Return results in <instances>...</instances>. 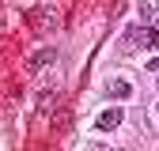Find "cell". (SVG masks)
Masks as SVG:
<instances>
[{"mask_svg": "<svg viewBox=\"0 0 159 151\" xmlns=\"http://www.w3.org/2000/svg\"><path fill=\"white\" fill-rule=\"evenodd\" d=\"M155 45H159L155 27H129L125 30V49H155Z\"/></svg>", "mask_w": 159, "mask_h": 151, "instance_id": "obj_1", "label": "cell"}, {"mask_svg": "<svg viewBox=\"0 0 159 151\" xmlns=\"http://www.w3.org/2000/svg\"><path fill=\"white\" fill-rule=\"evenodd\" d=\"M53 57H57V49H53V45H42V49H38L30 61H27V72H30V76H34V72H42L46 64H53Z\"/></svg>", "mask_w": 159, "mask_h": 151, "instance_id": "obj_2", "label": "cell"}, {"mask_svg": "<svg viewBox=\"0 0 159 151\" xmlns=\"http://www.w3.org/2000/svg\"><path fill=\"white\" fill-rule=\"evenodd\" d=\"M121 125V106H110V110H102L95 117V128H102V132H110V128H117Z\"/></svg>", "mask_w": 159, "mask_h": 151, "instance_id": "obj_3", "label": "cell"}, {"mask_svg": "<svg viewBox=\"0 0 159 151\" xmlns=\"http://www.w3.org/2000/svg\"><path fill=\"white\" fill-rule=\"evenodd\" d=\"M129 94H133V87H129L125 80H114V83H110V98H129Z\"/></svg>", "mask_w": 159, "mask_h": 151, "instance_id": "obj_4", "label": "cell"}, {"mask_svg": "<svg viewBox=\"0 0 159 151\" xmlns=\"http://www.w3.org/2000/svg\"><path fill=\"white\" fill-rule=\"evenodd\" d=\"M140 15L144 19H159V0H140Z\"/></svg>", "mask_w": 159, "mask_h": 151, "instance_id": "obj_5", "label": "cell"}, {"mask_svg": "<svg viewBox=\"0 0 159 151\" xmlns=\"http://www.w3.org/2000/svg\"><path fill=\"white\" fill-rule=\"evenodd\" d=\"M148 68H152V72H159V57H155V61H148Z\"/></svg>", "mask_w": 159, "mask_h": 151, "instance_id": "obj_6", "label": "cell"}]
</instances>
